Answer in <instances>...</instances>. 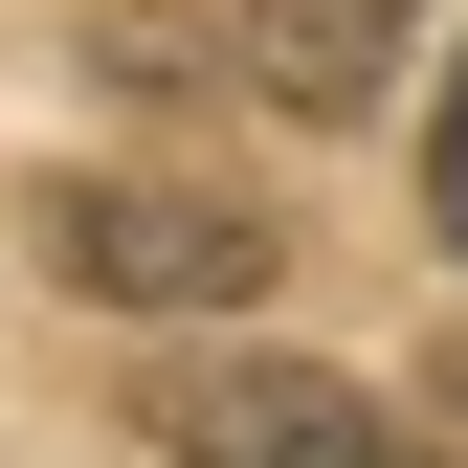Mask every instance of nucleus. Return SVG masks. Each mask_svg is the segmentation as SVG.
Wrapping results in <instances>:
<instances>
[{
    "mask_svg": "<svg viewBox=\"0 0 468 468\" xmlns=\"http://www.w3.org/2000/svg\"><path fill=\"white\" fill-rule=\"evenodd\" d=\"M156 446H179V468H446L401 401H357L335 357H179V379H156Z\"/></svg>",
    "mask_w": 468,
    "mask_h": 468,
    "instance_id": "nucleus-2",
    "label": "nucleus"
},
{
    "mask_svg": "<svg viewBox=\"0 0 468 468\" xmlns=\"http://www.w3.org/2000/svg\"><path fill=\"white\" fill-rule=\"evenodd\" d=\"M424 45V0H246V68L268 112H379V68Z\"/></svg>",
    "mask_w": 468,
    "mask_h": 468,
    "instance_id": "nucleus-3",
    "label": "nucleus"
},
{
    "mask_svg": "<svg viewBox=\"0 0 468 468\" xmlns=\"http://www.w3.org/2000/svg\"><path fill=\"white\" fill-rule=\"evenodd\" d=\"M45 268H68L90 313H246L268 223L223 179H45Z\"/></svg>",
    "mask_w": 468,
    "mask_h": 468,
    "instance_id": "nucleus-1",
    "label": "nucleus"
},
{
    "mask_svg": "<svg viewBox=\"0 0 468 468\" xmlns=\"http://www.w3.org/2000/svg\"><path fill=\"white\" fill-rule=\"evenodd\" d=\"M424 223H446V268H468V68H446V112H424Z\"/></svg>",
    "mask_w": 468,
    "mask_h": 468,
    "instance_id": "nucleus-4",
    "label": "nucleus"
}]
</instances>
